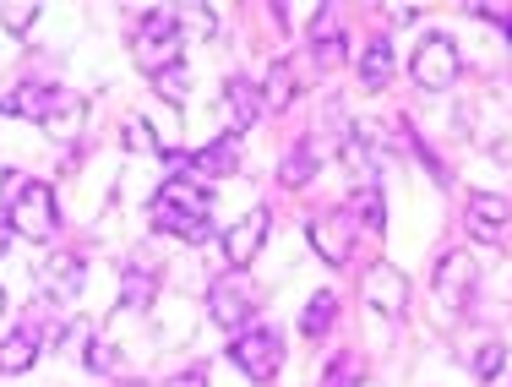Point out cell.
I'll use <instances>...</instances> for the list:
<instances>
[{"label":"cell","instance_id":"obj_1","mask_svg":"<svg viewBox=\"0 0 512 387\" xmlns=\"http://www.w3.org/2000/svg\"><path fill=\"white\" fill-rule=\"evenodd\" d=\"M148 219H153L158 235H175V240H186V246H202V240L213 235V197H207V186H197V180L175 175V180L158 186Z\"/></svg>","mask_w":512,"mask_h":387},{"label":"cell","instance_id":"obj_2","mask_svg":"<svg viewBox=\"0 0 512 387\" xmlns=\"http://www.w3.org/2000/svg\"><path fill=\"white\" fill-rule=\"evenodd\" d=\"M180 50H186V17L175 6H153L137 28V66L148 77H164L180 66Z\"/></svg>","mask_w":512,"mask_h":387},{"label":"cell","instance_id":"obj_3","mask_svg":"<svg viewBox=\"0 0 512 387\" xmlns=\"http://www.w3.org/2000/svg\"><path fill=\"white\" fill-rule=\"evenodd\" d=\"M11 229H22L28 240H55L60 229V208H55V186H44V180H28V186L11 197Z\"/></svg>","mask_w":512,"mask_h":387},{"label":"cell","instance_id":"obj_4","mask_svg":"<svg viewBox=\"0 0 512 387\" xmlns=\"http://www.w3.org/2000/svg\"><path fill=\"white\" fill-rule=\"evenodd\" d=\"M229 360H235L251 382H273L278 366H284V338L273 328H246L235 338V349H229Z\"/></svg>","mask_w":512,"mask_h":387},{"label":"cell","instance_id":"obj_5","mask_svg":"<svg viewBox=\"0 0 512 387\" xmlns=\"http://www.w3.org/2000/svg\"><path fill=\"white\" fill-rule=\"evenodd\" d=\"M409 71H414V82L420 88H431V93H442V88H453L458 82V44L447 39V33H431V39L414 50V60H409Z\"/></svg>","mask_w":512,"mask_h":387},{"label":"cell","instance_id":"obj_6","mask_svg":"<svg viewBox=\"0 0 512 387\" xmlns=\"http://www.w3.org/2000/svg\"><path fill=\"white\" fill-rule=\"evenodd\" d=\"M360 300L376 311V317H404V306H409V278L398 273L393 262H376V268L360 278Z\"/></svg>","mask_w":512,"mask_h":387},{"label":"cell","instance_id":"obj_7","mask_svg":"<svg viewBox=\"0 0 512 387\" xmlns=\"http://www.w3.org/2000/svg\"><path fill=\"white\" fill-rule=\"evenodd\" d=\"M355 235H360V229H355V213H349V208H338V213H327V219L311 224V246H316V257H322L327 268H344Z\"/></svg>","mask_w":512,"mask_h":387},{"label":"cell","instance_id":"obj_8","mask_svg":"<svg viewBox=\"0 0 512 387\" xmlns=\"http://www.w3.org/2000/svg\"><path fill=\"white\" fill-rule=\"evenodd\" d=\"M474 295V257L469 251H447L442 262H436V300H442L447 311H463Z\"/></svg>","mask_w":512,"mask_h":387},{"label":"cell","instance_id":"obj_9","mask_svg":"<svg viewBox=\"0 0 512 387\" xmlns=\"http://www.w3.org/2000/svg\"><path fill=\"white\" fill-rule=\"evenodd\" d=\"M207 317H213L218 328H246L251 322V289L240 284V273L218 278V284L207 289Z\"/></svg>","mask_w":512,"mask_h":387},{"label":"cell","instance_id":"obj_10","mask_svg":"<svg viewBox=\"0 0 512 387\" xmlns=\"http://www.w3.org/2000/svg\"><path fill=\"white\" fill-rule=\"evenodd\" d=\"M262 240H267V208H251L246 219H240V224L224 235V257H229V268L246 273L251 262H256V251H262Z\"/></svg>","mask_w":512,"mask_h":387},{"label":"cell","instance_id":"obj_11","mask_svg":"<svg viewBox=\"0 0 512 387\" xmlns=\"http://www.w3.org/2000/svg\"><path fill=\"white\" fill-rule=\"evenodd\" d=\"M39 126L50 131L55 142H77V137H82V126H88V99H77V93L55 88V99H50V110H44Z\"/></svg>","mask_w":512,"mask_h":387},{"label":"cell","instance_id":"obj_12","mask_svg":"<svg viewBox=\"0 0 512 387\" xmlns=\"http://www.w3.org/2000/svg\"><path fill=\"white\" fill-rule=\"evenodd\" d=\"M338 6H316V28H311V60H316V71H333V66H344V55H349V39L338 33V17H333Z\"/></svg>","mask_w":512,"mask_h":387},{"label":"cell","instance_id":"obj_13","mask_svg":"<svg viewBox=\"0 0 512 387\" xmlns=\"http://www.w3.org/2000/svg\"><path fill=\"white\" fill-rule=\"evenodd\" d=\"M224 115H229V137H240V131L262 115V93H256L246 77H229L224 82Z\"/></svg>","mask_w":512,"mask_h":387},{"label":"cell","instance_id":"obj_14","mask_svg":"<svg viewBox=\"0 0 512 387\" xmlns=\"http://www.w3.org/2000/svg\"><path fill=\"white\" fill-rule=\"evenodd\" d=\"M507 219H512V208H507V197H496V191H480V197L469 202V235H480V240H496Z\"/></svg>","mask_w":512,"mask_h":387},{"label":"cell","instance_id":"obj_15","mask_svg":"<svg viewBox=\"0 0 512 387\" xmlns=\"http://www.w3.org/2000/svg\"><path fill=\"white\" fill-rule=\"evenodd\" d=\"M39 328H17L11 338H0V371H6V377H17V371H28L33 360H39Z\"/></svg>","mask_w":512,"mask_h":387},{"label":"cell","instance_id":"obj_16","mask_svg":"<svg viewBox=\"0 0 512 387\" xmlns=\"http://www.w3.org/2000/svg\"><path fill=\"white\" fill-rule=\"evenodd\" d=\"M55 88H44V82H22V88H11L6 99H0V115H22V120H44L50 110Z\"/></svg>","mask_w":512,"mask_h":387},{"label":"cell","instance_id":"obj_17","mask_svg":"<svg viewBox=\"0 0 512 387\" xmlns=\"http://www.w3.org/2000/svg\"><path fill=\"white\" fill-rule=\"evenodd\" d=\"M235 164H240V142L235 137H218L213 148L186 153V169H202V175H229Z\"/></svg>","mask_w":512,"mask_h":387},{"label":"cell","instance_id":"obj_18","mask_svg":"<svg viewBox=\"0 0 512 387\" xmlns=\"http://www.w3.org/2000/svg\"><path fill=\"white\" fill-rule=\"evenodd\" d=\"M39 284L50 289V295H60V300L77 295V289H82V262H77V257H50V262L39 268Z\"/></svg>","mask_w":512,"mask_h":387},{"label":"cell","instance_id":"obj_19","mask_svg":"<svg viewBox=\"0 0 512 387\" xmlns=\"http://www.w3.org/2000/svg\"><path fill=\"white\" fill-rule=\"evenodd\" d=\"M355 219H365V229H371V235H382L387 229V202H382V186H376V180H360V191H355Z\"/></svg>","mask_w":512,"mask_h":387},{"label":"cell","instance_id":"obj_20","mask_svg":"<svg viewBox=\"0 0 512 387\" xmlns=\"http://www.w3.org/2000/svg\"><path fill=\"white\" fill-rule=\"evenodd\" d=\"M387 77H393V44L371 39V44H365V55H360V82H365V88H382Z\"/></svg>","mask_w":512,"mask_h":387},{"label":"cell","instance_id":"obj_21","mask_svg":"<svg viewBox=\"0 0 512 387\" xmlns=\"http://www.w3.org/2000/svg\"><path fill=\"white\" fill-rule=\"evenodd\" d=\"M153 295H158V278L148 273V268H126V289H120V306L126 311H148L153 306Z\"/></svg>","mask_w":512,"mask_h":387},{"label":"cell","instance_id":"obj_22","mask_svg":"<svg viewBox=\"0 0 512 387\" xmlns=\"http://www.w3.org/2000/svg\"><path fill=\"white\" fill-rule=\"evenodd\" d=\"M311 175H316V142H295L284 169H278V180H284V186H306Z\"/></svg>","mask_w":512,"mask_h":387},{"label":"cell","instance_id":"obj_23","mask_svg":"<svg viewBox=\"0 0 512 387\" xmlns=\"http://www.w3.org/2000/svg\"><path fill=\"white\" fill-rule=\"evenodd\" d=\"M256 93H262V110H284V104L295 99V77H289V66H284V60H278V66L267 71V82H262Z\"/></svg>","mask_w":512,"mask_h":387},{"label":"cell","instance_id":"obj_24","mask_svg":"<svg viewBox=\"0 0 512 387\" xmlns=\"http://www.w3.org/2000/svg\"><path fill=\"white\" fill-rule=\"evenodd\" d=\"M333 311H338V300L327 295V289H322V295H311V300H306V317H300V333H306V338H322L327 328H333Z\"/></svg>","mask_w":512,"mask_h":387},{"label":"cell","instance_id":"obj_25","mask_svg":"<svg viewBox=\"0 0 512 387\" xmlns=\"http://www.w3.org/2000/svg\"><path fill=\"white\" fill-rule=\"evenodd\" d=\"M344 164L355 169L360 180H376V153H371V142H365V131H349L344 137Z\"/></svg>","mask_w":512,"mask_h":387},{"label":"cell","instance_id":"obj_26","mask_svg":"<svg viewBox=\"0 0 512 387\" xmlns=\"http://www.w3.org/2000/svg\"><path fill=\"white\" fill-rule=\"evenodd\" d=\"M360 382H365V360L360 355H333L327 360L322 387H360Z\"/></svg>","mask_w":512,"mask_h":387},{"label":"cell","instance_id":"obj_27","mask_svg":"<svg viewBox=\"0 0 512 387\" xmlns=\"http://www.w3.org/2000/svg\"><path fill=\"white\" fill-rule=\"evenodd\" d=\"M502 366H507V349L502 344H485L480 355H474V377H485V382L502 377Z\"/></svg>","mask_w":512,"mask_h":387},{"label":"cell","instance_id":"obj_28","mask_svg":"<svg viewBox=\"0 0 512 387\" xmlns=\"http://www.w3.org/2000/svg\"><path fill=\"white\" fill-rule=\"evenodd\" d=\"M39 11H44V6H33V0H22V6H6V11H0V22H6V33H28Z\"/></svg>","mask_w":512,"mask_h":387},{"label":"cell","instance_id":"obj_29","mask_svg":"<svg viewBox=\"0 0 512 387\" xmlns=\"http://www.w3.org/2000/svg\"><path fill=\"white\" fill-rule=\"evenodd\" d=\"M153 88L164 93L169 104H186V77H180V66H175V71H164V77H153Z\"/></svg>","mask_w":512,"mask_h":387},{"label":"cell","instance_id":"obj_30","mask_svg":"<svg viewBox=\"0 0 512 387\" xmlns=\"http://www.w3.org/2000/svg\"><path fill=\"white\" fill-rule=\"evenodd\" d=\"M126 148H153V126H148V120H126Z\"/></svg>","mask_w":512,"mask_h":387},{"label":"cell","instance_id":"obj_31","mask_svg":"<svg viewBox=\"0 0 512 387\" xmlns=\"http://www.w3.org/2000/svg\"><path fill=\"white\" fill-rule=\"evenodd\" d=\"M88 366H93V371H109V366H115L109 344H99V338H93V344H88Z\"/></svg>","mask_w":512,"mask_h":387},{"label":"cell","instance_id":"obj_32","mask_svg":"<svg viewBox=\"0 0 512 387\" xmlns=\"http://www.w3.org/2000/svg\"><path fill=\"white\" fill-rule=\"evenodd\" d=\"M0 186H6V197H17V191L28 186V175H17V169H6V175H0Z\"/></svg>","mask_w":512,"mask_h":387},{"label":"cell","instance_id":"obj_33","mask_svg":"<svg viewBox=\"0 0 512 387\" xmlns=\"http://www.w3.org/2000/svg\"><path fill=\"white\" fill-rule=\"evenodd\" d=\"M169 387H207V371L197 366V371H186V377H175V382H169Z\"/></svg>","mask_w":512,"mask_h":387},{"label":"cell","instance_id":"obj_34","mask_svg":"<svg viewBox=\"0 0 512 387\" xmlns=\"http://www.w3.org/2000/svg\"><path fill=\"white\" fill-rule=\"evenodd\" d=\"M6 246H11V213L0 208V251H6Z\"/></svg>","mask_w":512,"mask_h":387},{"label":"cell","instance_id":"obj_35","mask_svg":"<svg viewBox=\"0 0 512 387\" xmlns=\"http://www.w3.org/2000/svg\"><path fill=\"white\" fill-rule=\"evenodd\" d=\"M507 33H512V22H507Z\"/></svg>","mask_w":512,"mask_h":387},{"label":"cell","instance_id":"obj_36","mask_svg":"<svg viewBox=\"0 0 512 387\" xmlns=\"http://www.w3.org/2000/svg\"><path fill=\"white\" fill-rule=\"evenodd\" d=\"M0 306H6V300H0Z\"/></svg>","mask_w":512,"mask_h":387}]
</instances>
